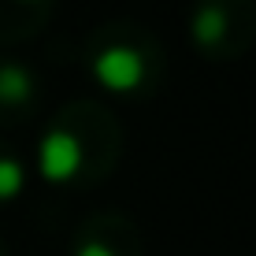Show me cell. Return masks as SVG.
Listing matches in <instances>:
<instances>
[{
	"label": "cell",
	"instance_id": "6da1fadb",
	"mask_svg": "<svg viewBox=\"0 0 256 256\" xmlns=\"http://www.w3.org/2000/svg\"><path fill=\"white\" fill-rule=\"evenodd\" d=\"M122 122L104 100L74 96L52 112L34 148L41 178L64 190H90L112 178L122 160Z\"/></svg>",
	"mask_w": 256,
	"mask_h": 256
},
{
	"label": "cell",
	"instance_id": "7a4b0ae2",
	"mask_svg": "<svg viewBox=\"0 0 256 256\" xmlns=\"http://www.w3.org/2000/svg\"><path fill=\"white\" fill-rule=\"evenodd\" d=\"M82 60L96 78V86L122 100L152 96L167 74L164 41L145 22L126 19V15L96 22L82 45Z\"/></svg>",
	"mask_w": 256,
	"mask_h": 256
},
{
	"label": "cell",
	"instance_id": "3957f363",
	"mask_svg": "<svg viewBox=\"0 0 256 256\" xmlns=\"http://www.w3.org/2000/svg\"><path fill=\"white\" fill-rule=\"evenodd\" d=\"M186 38L208 64H234L256 48V0H193Z\"/></svg>",
	"mask_w": 256,
	"mask_h": 256
},
{
	"label": "cell",
	"instance_id": "277c9868",
	"mask_svg": "<svg viewBox=\"0 0 256 256\" xmlns=\"http://www.w3.org/2000/svg\"><path fill=\"white\" fill-rule=\"evenodd\" d=\"M145 238L126 212H90L67 238V256H141Z\"/></svg>",
	"mask_w": 256,
	"mask_h": 256
},
{
	"label": "cell",
	"instance_id": "5b68a950",
	"mask_svg": "<svg viewBox=\"0 0 256 256\" xmlns=\"http://www.w3.org/2000/svg\"><path fill=\"white\" fill-rule=\"evenodd\" d=\"M41 100H45V90H41L38 70L0 52V130L30 122L41 112Z\"/></svg>",
	"mask_w": 256,
	"mask_h": 256
},
{
	"label": "cell",
	"instance_id": "8992f818",
	"mask_svg": "<svg viewBox=\"0 0 256 256\" xmlns=\"http://www.w3.org/2000/svg\"><path fill=\"white\" fill-rule=\"evenodd\" d=\"M60 0H0V48L41 38Z\"/></svg>",
	"mask_w": 256,
	"mask_h": 256
},
{
	"label": "cell",
	"instance_id": "52a82bcc",
	"mask_svg": "<svg viewBox=\"0 0 256 256\" xmlns=\"http://www.w3.org/2000/svg\"><path fill=\"white\" fill-rule=\"evenodd\" d=\"M26 182H30V171H26L19 148L12 141L0 138V212L12 208L15 200L26 193Z\"/></svg>",
	"mask_w": 256,
	"mask_h": 256
},
{
	"label": "cell",
	"instance_id": "ba28073f",
	"mask_svg": "<svg viewBox=\"0 0 256 256\" xmlns=\"http://www.w3.org/2000/svg\"><path fill=\"white\" fill-rule=\"evenodd\" d=\"M0 256H8V242H4V238H0Z\"/></svg>",
	"mask_w": 256,
	"mask_h": 256
}]
</instances>
